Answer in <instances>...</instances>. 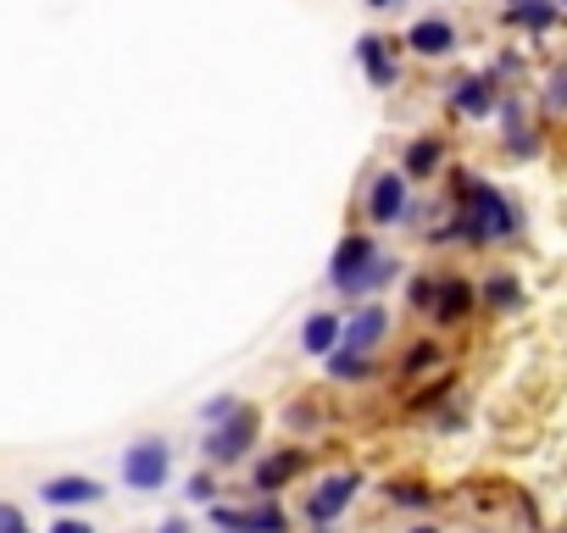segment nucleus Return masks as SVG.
Instances as JSON below:
<instances>
[{"label":"nucleus","mask_w":567,"mask_h":533,"mask_svg":"<svg viewBox=\"0 0 567 533\" xmlns=\"http://www.w3.org/2000/svg\"><path fill=\"white\" fill-rule=\"evenodd\" d=\"M456 195H462V217H456L451 234H462L473 245H490V239H512L518 234V212H512V201L501 190H490V184H478V178L462 172Z\"/></svg>","instance_id":"f257e3e1"},{"label":"nucleus","mask_w":567,"mask_h":533,"mask_svg":"<svg viewBox=\"0 0 567 533\" xmlns=\"http://www.w3.org/2000/svg\"><path fill=\"white\" fill-rule=\"evenodd\" d=\"M389 266H395V261H384V256L373 250V239L351 234V239H340V250H334V273H329V279H334L340 290L362 295V290H373V284L389 279Z\"/></svg>","instance_id":"f03ea898"},{"label":"nucleus","mask_w":567,"mask_h":533,"mask_svg":"<svg viewBox=\"0 0 567 533\" xmlns=\"http://www.w3.org/2000/svg\"><path fill=\"white\" fill-rule=\"evenodd\" d=\"M168 467H173V456H168V444H156V439L134 444V451L123 456L128 489H161V484H168Z\"/></svg>","instance_id":"7ed1b4c3"},{"label":"nucleus","mask_w":567,"mask_h":533,"mask_svg":"<svg viewBox=\"0 0 567 533\" xmlns=\"http://www.w3.org/2000/svg\"><path fill=\"white\" fill-rule=\"evenodd\" d=\"M251 439H257V411H228V422H223V428L212 433V444H206V456H212V462H239Z\"/></svg>","instance_id":"20e7f679"},{"label":"nucleus","mask_w":567,"mask_h":533,"mask_svg":"<svg viewBox=\"0 0 567 533\" xmlns=\"http://www.w3.org/2000/svg\"><path fill=\"white\" fill-rule=\"evenodd\" d=\"M212 528H223V533H284L290 522H284V511H273V506H262V511H228V506H212Z\"/></svg>","instance_id":"39448f33"},{"label":"nucleus","mask_w":567,"mask_h":533,"mask_svg":"<svg viewBox=\"0 0 567 533\" xmlns=\"http://www.w3.org/2000/svg\"><path fill=\"white\" fill-rule=\"evenodd\" d=\"M356 489H362V478H356V473H340V478H329V484H322V489L306 500V511H311L317 522H334V517L351 506V495H356Z\"/></svg>","instance_id":"423d86ee"},{"label":"nucleus","mask_w":567,"mask_h":533,"mask_svg":"<svg viewBox=\"0 0 567 533\" xmlns=\"http://www.w3.org/2000/svg\"><path fill=\"white\" fill-rule=\"evenodd\" d=\"M384 328H389V311L362 306L351 322H340V350H367V344H378V339H384Z\"/></svg>","instance_id":"0eeeda50"},{"label":"nucleus","mask_w":567,"mask_h":533,"mask_svg":"<svg viewBox=\"0 0 567 533\" xmlns=\"http://www.w3.org/2000/svg\"><path fill=\"white\" fill-rule=\"evenodd\" d=\"M407 212V172H384L373 184V223H395Z\"/></svg>","instance_id":"6e6552de"},{"label":"nucleus","mask_w":567,"mask_h":533,"mask_svg":"<svg viewBox=\"0 0 567 533\" xmlns=\"http://www.w3.org/2000/svg\"><path fill=\"white\" fill-rule=\"evenodd\" d=\"M407 45H412L418 56H445V50L456 45V29H451L445 18H423V23H412Z\"/></svg>","instance_id":"1a4fd4ad"},{"label":"nucleus","mask_w":567,"mask_h":533,"mask_svg":"<svg viewBox=\"0 0 567 533\" xmlns=\"http://www.w3.org/2000/svg\"><path fill=\"white\" fill-rule=\"evenodd\" d=\"M300 467H306V451H279V456H268V462L257 467V489L273 495V489H284Z\"/></svg>","instance_id":"9d476101"},{"label":"nucleus","mask_w":567,"mask_h":533,"mask_svg":"<svg viewBox=\"0 0 567 533\" xmlns=\"http://www.w3.org/2000/svg\"><path fill=\"white\" fill-rule=\"evenodd\" d=\"M451 101H456V112H467V117H490V112H496V89H490V78H462Z\"/></svg>","instance_id":"9b49d317"},{"label":"nucleus","mask_w":567,"mask_h":533,"mask_svg":"<svg viewBox=\"0 0 567 533\" xmlns=\"http://www.w3.org/2000/svg\"><path fill=\"white\" fill-rule=\"evenodd\" d=\"M429 306H434V317H440V322H456V317H467V311H473V290H467L462 279H445V284L434 290V300H429Z\"/></svg>","instance_id":"f8f14e48"},{"label":"nucleus","mask_w":567,"mask_h":533,"mask_svg":"<svg viewBox=\"0 0 567 533\" xmlns=\"http://www.w3.org/2000/svg\"><path fill=\"white\" fill-rule=\"evenodd\" d=\"M356 56H362V67H367V78H373L378 89H389V83H395V61H389V50H384V39H378V34H367V39L356 45Z\"/></svg>","instance_id":"ddd939ff"},{"label":"nucleus","mask_w":567,"mask_h":533,"mask_svg":"<svg viewBox=\"0 0 567 533\" xmlns=\"http://www.w3.org/2000/svg\"><path fill=\"white\" fill-rule=\"evenodd\" d=\"M300 344H306L311 355H329V350L340 344V317H329V311H317V317L306 322V333H300Z\"/></svg>","instance_id":"4468645a"},{"label":"nucleus","mask_w":567,"mask_h":533,"mask_svg":"<svg viewBox=\"0 0 567 533\" xmlns=\"http://www.w3.org/2000/svg\"><path fill=\"white\" fill-rule=\"evenodd\" d=\"M45 500H50V506H78V500H101V484H90V478H56V484H45Z\"/></svg>","instance_id":"2eb2a0df"},{"label":"nucleus","mask_w":567,"mask_h":533,"mask_svg":"<svg viewBox=\"0 0 567 533\" xmlns=\"http://www.w3.org/2000/svg\"><path fill=\"white\" fill-rule=\"evenodd\" d=\"M507 23H518V29H551L556 12H551V0H512Z\"/></svg>","instance_id":"dca6fc26"},{"label":"nucleus","mask_w":567,"mask_h":533,"mask_svg":"<svg viewBox=\"0 0 567 533\" xmlns=\"http://www.w3.org/2000/svg\"><path fill=\"white\" fill-rule=\"evenodd\" d=\"M434 167H440V139H418L407 150V178H429Z\"/></svg>","instance_id":"f3484780"},{"label":"nucleus","mask_w":567,"mask_h":533,"mask_svg":"<svg viewBox=\"0 0 567 533\" xmlns=\"http://www.w3.org/2000/svg\"><path fill=\"white\" fill-rule=\"evenodd\" d=\"M484 300L507 311V306H518V300H523V290H518L512 279H490V284H484Z\"/></svg>","instance_id":"a211bd4d"},{"label":"nucleus","mask_w":567,"mask_h":533,"mask_svg":"<svg viewBox=\"0 0 567 533\" xmlns=\"http://www.w3.org/2000/svg\"><path fill=\"white\" fill-rule=\"evenodd\" d=\"M329 373H334V378H362V373H367V355H362V350H340L334 362H329Z\"/></svg>","instance_id":"6ab92c4d"},{"label":"nucleus","mask_w":567,"mask_h":533,"mask_svg":"<svg viewBox=\"0 0 567 533\" xmlns=\"http://www.w3.org/2000/svg\"><path fill=\"white\" fill-rule=\"evenodd\" d=\"M507 134H512V150H518V156H529V150H534V139H529V128H523V112H518V106H507Z\"/></svg>","instance_id":"aec40b11"},{"label":"nucleus","mask_w":567,"mask_h":533,"mask_svg":"<svg viewBox=\"0 0 567 533\" xmlns=\"http://www.w3.org/2000/svg\"><path fill=\"white\" fill-rule=\"evenodd\" d=\"M440 362V344H412L407 350V373H429Z\"/></svg>","instance_id":"412c9836"},{"label":"nucleus","mask_w":567,"mask_h":533,"mask_svg":"<svg viewBox=\"0 0 567 533\" xmlns=\"http://www.w3.org/2000/svg\"><path fill=\"white\" fill-rule=\"evenodd\" d=\"M389 500H400V506H429L434 495H429V489H418V484H389Z\"/></svg>","instance_id":"4be33fe9"},{"label":"nucleus","mask_w":567,"mask_h":533,"mask_svg":"<svg viewBox=\"0 0 567 533\" xmlns=\"http://www.w3.org/2000/svg\"><path fill=\"white\" fill-rule=\"evenodd\" d=\"M0 533H29L23 517H18V506H0Z\"/></svg>","instance_id":"5701e85b"},{"label":"nucleus","mask_w":567,"mask_h":533,"mask_svg":"<svg viewBox=\"0 0 567 533\" xmlns=\"http://www.w3.org/2000/svg\"><path fill=\"white\" fill-rule=\"evenodd\" d=\"M429 300H434V284L418 279V284H412V306H429Z\"/></svg>","instance_id":"b1692460"},{"label":"nucleus","mask_w":567,"mask_h":533,"mask_svg":"<svg viewBox=\"0 0 567 533\" xmlns=\"http://www.w3.org/2000/svg\"><path fill=\"white\" fill-rule=\"evenodd\" d=\"M50 533H95V528H90V522H72V517H67V522H56Z\"/></svg>","instance_id":"393cba45"},{"label":"nucleus","mask_w":567,"mask_h":533,"mask_svg":"<svg viewBox=\"0 0 567 533\" xmlns=\"http://www.w3.org/2000/svg\"><path fill=\"white\" fill-rule=\"evenodd\" d=\"M161 533H190L184 522H161Z\"/></svg>","instance_id":"a878e982"},{"label":"nucleus","mask_w":567,"mask_h":533,"mask_svg":"<svg viewBox=\"0 0 567 533\" xmlns=\"http://www.w3.org/2000/svg\"><path fill=\"white\" fill-rule=\"evenodd\" d=\"M367 7H395V0H367Z\"/></svg>","instance_id":"bb28decb"},{"label":"nucleus","mask_w":567,"mask_h":533,"mask_svg":"<svg viewBox=\"0 0 567 533\" xmlns=\"http://www.w3.org/2000/svg\"><path fill=\"white\" fill-rule=\"evenodd\" d=\"M412 533H440V528H412Z\"/></svg>","instance_id":"cd10ccee"}]
</instances>
